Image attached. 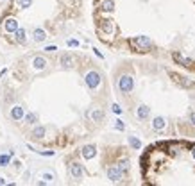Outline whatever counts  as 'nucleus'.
Listing matches in <instances>:
<instances>
[{
    "label": "nucleus",
    "instance_id": "3",
    "mask_svg": "<svg viewBox=\"0 0 195 186\" xmlns=\"http://www.w3.org/2000/svg\"><path fill=\"white\" fill-rule=\"evenodd\" d=\"M59 64H61L63 68H72V66H74V57H72L70 54H63V56L59 57Z\"/></svg>",
    "mask_w": 195,
    "mask_h": 186
},
{
    "label": "nucleus",
    "instance_id": "16",
    "mask_svg": "<svg viewBox=\"0 0 195 186\" xmlns=\"http://www.w3.org/2000/svg\"><path fill=\"white\" fill-rule=\"evenodd\" d=\"M45 50H47V52H54V50H56V46H47Z\"/></svg>",
    "mask_w": 195,
    "mask_h": 186
},
{
    "label": "nucleus",
    "instance_id": "17",
    "mask_svg": "<svg viewBox=\"0 0 195 186\" xmlns=\"http://www.w3.org/2000/svg\"><path fill=\"white\" fill-rule=\"evenodd\" d=\"M0 184H6V181H4V177H0Z\"/></svg>",
    "mask_w": 195,
    "mask_h": 186
},
{
    "label": "nucleus",
    "instance_id": "1",
    "mask_svg": "<svg viewBox=\"0 0 195 186\" xmlns=\"http://www.w3.org/2000/svg\"><path fill=\"white\" fill-rule=\"evenodd\" d=\"M145 182H195V145L188 142H159L141 156Z\"/></svg>",
    "mask_w": 195,
    "mask_h": 186
},
{
    "label": "nucleus",
    "instance_id": "8",
    "mask_svg": "<svg viewBox=\"0 0 195 186\" xmlns=\"http://www.w3.org/2000/svg\"><path fill=\"white\" fill-rule=\"evenodd\" d=\"M32 36H34V41H43V39L47 38V32L43 31V29H36Z\"/></svg>",
    "mask_w": 195,
    "mask_h": 186
},
{
    "label": "nucleus",
    "instance_id": "4",
    "mask_svg": "<svg viewBox=\"0 0 195 186\" xmlns=\"http://www.w3.org/2000/svg\"><path fill=\"white\" fill-rule=\"evenodd\" d=\"M4 29H6V32H16V29H18V21H16L14 18H7L6 23H4Z\"/></svg>",
    "mask_w": 195,
    "mask_h": 186
},
{
    "label": "nucleus",
    "instance_id": "15",
    "mask_svg": "<svg viewBox=\"0 0 195 186\" xmlns=\"http://www.w3.org/2000/svg\"><path fill=\"white\" fill-rule=\"evenodd\" d=\"M43 177H45L47 181H52V179H54V174H50V172H47V174H43Z\"/></svg>",
    "mask_w": 195,
    "mask_h": 186
},
{
    "label": "nucleus",
    "instance_id": "2",
    "mask_svg": "<svg viewBox=\"0 0 195 186\" xmlns=\"http://www.w3.org/2000/svg\"><path fill=\"white\" fill-rule=\"evenodd\" d=\"M70 174H72V177H74V179H79V177H82V174H84V168H82V165H79V163H74V165L70 167Z\"/></svg>",
    "mask_w": 195,
    "mask_h": 186
},
{
    "label": "nucleus",
    "instance_id": "7",
    "mask_svg": "<svg viewBox=\"0 0 195 186\" xmlns=\"http://www.w3.org/2000/svg\"><path fill=\"white\" fill-rule=\"evenodd\" d=\"M32 63H34V68H36V70H43V68H45V64H47L45 57H41V56H36Z\"/></svg>",
    "mask_w": 195,
    "mask_h": 186
},
{
    "label": "nucleus",
    "instance_id": "5",
    "mask_svg": "<svg viewBox=\"0 0 195 186\" xmlns=\"http://www.w3.org/2000/svg\"><path fill=\"white\" fill-rule=\"evenodd\" d=\"M11 118L13 120H20V118H24V109H21L20 106H14L11 109Z\"/></svg>",
    "mask_w": 195,
    "mask_h": 186
},
{
    "label": "nucleus",
    "instance_id": "11",
    "mask_svg": "<svg viewBox=\"0 0 195 186\" xmlns=\"http://www.w3.org/2000/svg\"><path fill=\"white\" fill-rule=\"evenodd\" d=\"M14 34H16V39H18L20 43H24V41H25V31H24V29H16Z\"/></svg>",
    "mask_w": 195,
    "mask_h": 186
},
{
    "label": "nucleus",
    "instance_id": "14",
    "mask_svg": "<svg viewBox=\"0 0 195 186\" xmlns=\"http://www.w3.org/2000/svg\"><path fill=\"white\" fill-rule=\"evenodd\" d=\"M131 145H133L134 149H140V140H136V138H131Z\"/></svg>",
    "mask_w": 195,
    "mask_h": 186
},
{
    "label": "nucleus",
    "instance_id": "6",
    "mask_svg": "<svg viewBox=\"0 0 195 186\" xmlns=\"http://www.w3.org/2000/svg\"><path fill=\"white\" fill-rule=\"evenodd\" d=\"M82 156H84L86 159H91V157L95 156V147H93V145H86V147L82 149Z\"/></svg>",
    "mask_w": 195,
    "mask_h": 186
},
{
    "label": "nucleus",
    "instance_id": "13",
    "mask_svg": "<svg viewBox=\"0 0 195 186\" xmlns=\"http://www.w3.org/2000/svg\"><path fill=\"white\" fill-rule=\"evenodd\" d=\"M25 120H27L29 124H34V122H36V114H34V113H29V114H25Z\"/></svg>",
    "mask_w": 195,
    "mask_h": 186
},
{
    "label": "nucleus",
    "instance_id": "9",
    "mask_svg": "<svg viewBox=\"0 0 195 186\" xmlns=\"http://www.w3.org/2000/svg\"><path fill=\"white\" fill-rule=\"evenodd\" d=\"M43 134H45V127H36V129L32 131V138H36V140L43 138Z\"/></svg>",
    "mask_w": 195,
    "mask_h": 186
},
{
    "label": "nucleus",
    "instance_id": "12",
    "mask_svg": "<svg viewBox=\"0 0 195 186\" xmlns=\"http://www.w3.org/2000/svg\"><path fill=\"white\" fill-rule=\"evenodd\" d=\"M31 2H32V0H16V6H20V7H29Z\"/></svg>",
    "mask_w": 195,
    "mask_h": 186
},
{
    "label": "nucleus",
    "instance_id": "10",
    "mask_svg": "<svg viewBox=\"0 0 195 186\" xmlns=\"http://www.w3.org/2000/svg\"><path fill=\"white\" fill-rule=\"evenodd\" d=\"M11 156H13V152H9V154H4V156H0V167H6L7 163H9V159H11Z\"/></svg>",
    "mask_w": 195,
    "mask_h": 186
}]
</instances>
